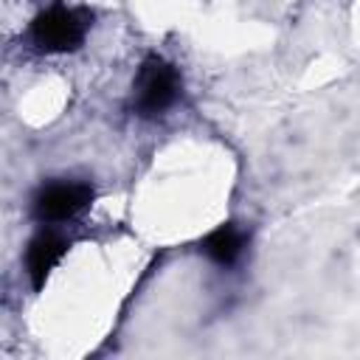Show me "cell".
<instances>
[{
    "label": "cell",
    "instance_id": "cell-1",
    "mask_svg": "<svg viewBox=\"0 0 360 360\" xmlns=\"http://www.w3.org/2000/svg\"><path fill=\"white\" fill-rule=\"evenodd\" d=\"M90 20H93V14L84 8L51 6L34 17L28 37H31L34 48L42 53H68L84 42Z\"/></svg>",
    "mask_w": 360,
    "mask_h": 360
},
{
    "label": "cell",
    "instance_id": "cell-2",
    "mask_svg": "<svg viewBox=\"0 0 360 360\" xmlns=\"http://www.w3.org/2000/svg\"><path fill=\"white\" fill-rule=\"evenodd\" d=\"M132 90H135L132 93V110L141 118H155L177 101L180 76H177L172 62H166L158 53H149L138 68V79H135Z\"/></svg>",
    "mask_w": 360,
    "mask_h": 360
},
{
    "label": "cell",
    "instance_id": "cell-3",
    "mask_svg": "<svg viewBox=\"0 0 360 360\" xmlns=\"http://www.w3.org/2000/svg\"><path fill=\"white\" fill-rule=\"evenodd\" d=\"M93 200L90 183H48L34 197V217L39 222H65L87 208Z\"/></svg>",
    "mask_w": 360,
    "mask_h": 360
},
{
    "label": "cell",
    "instance_id": "cell-4",
    "mask_svg": "<svg viewBox=\"0 0 360 360\" xmlns=\"http://www.w3.org/2000/svg\"><path fill=\"white\" fill-rule=\"evenodd\" d=\"M68 250V239L56 231H39L31 242H28V250H25V270H28V278L34 284V290H42L48 273L56 267V262L65 256Z\"/></svg>",
    "mask_w": 360,
    "mask_h": 360
},
{
    "label": "cell",
    "instance_id": "cell-5",
    "mask_svg": "<svg viewBox=\"0 0 360 360\" xmlns=\"http://www.w3.org/2000/svg\"><path fill=\"white\" fill-rule=\"evenodd\" d=\"M242 248H245V236H242V231H239L233 222H222L219 228H214V231L200 242V250H202L211 262H217V264H222V267H231V264L239 259Z\"/></svg>",
    "mask_w": 360,
    "mask_h": 360
}]
</instances>
